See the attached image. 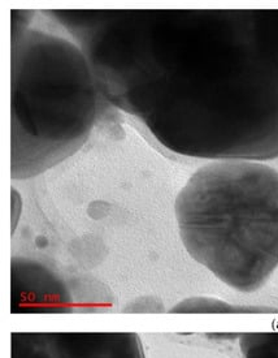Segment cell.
Segmentation results:
<instances>
[{
    "instance_id": "5",
    "label": "cell",
    "mask_w": 278,
    "mask_h": 358,
    "mask_svg": "<svg viewBox=\"0 0 278 358\" xmlns=\"http://www.w3.org/2000/svg\"><path fill=\"white\" fill-rule=\"evenodd\" d=\"M173 313H232L235 311L231 305L216 300H187L173 309Z\"/></svg>"
},
{
    "instance_id": "2",
    "label": "cell",
    "mask_w": 278,
    "mask_h": 358,
    "mask_svg": "<svg viewBox=\"0 0 278 358\" xmlns=\"http://www.w3.org/2000/svg\"><path fill=\"white\" fill-rule=\"evenodd\" d=\"M187 253L223 283L254 292L278 267V171L250 161L212 162L175 203Z\"/></svg>"
},
{
    "instance_id": "1",
    "label": "cell",
    "mask_w": 278,
    "mask_h": 358,
    "mask_svg": "<svg viewBox=\"0 0 278 358\" xmlns=\"http://www.w3.org/2000/svg\"><path fill=\"white\" fill-rule=\"evenodd\" d=\"M145 16L129 101L160 141L221 161L278 157V10Z\"/></svg>"
},
{
    "instance_id": "6",
    "label": "cell",
    "mask_w": 278,
    "mask_h": 358,
    "mask_svg": "<svg viewBox=\"0 0 278 358\" xmlns=\"http://www.w3.org/2000/svg\"><path fill=\"white\" fill-rule=\"evenodd\" d=\"M86 358H107L105 357V356H102V355H96V356H95V355H92V357H86Z\"/></svg>"
},
{
    "instance_id": "4",
    "label": "cell",
    "mask_w": 278,
    "mask_h": 358,
    "mask_svg": "<svg viewBox=\"0 0 278 358\" xmlns=\"http://www.w3.org/2000/svg\"><path fill=\"white\" fill-rule=\"evenodd\" d=\"M243 358H278V332H247L240 339Z\"/></svg>"
},
{
    "instance_id": "3",
    "label": "cell",
    "mask_w": 278,
    "mask_h": 358,
    "mask_svg": "<svg viewBox=\"0 0 278 358\" xmlns=\"http://www.w3.org/2000/svg\"><path fill=\"white\" fill-rule=\"evenodd\" d=\"M12 66V157L27 142H31L30 150L36 141L46 170L87 138L95 110L92 75L78 50L60 69L57 64L29 69L15 59Z\"/></svg>"
}]
</instances>
